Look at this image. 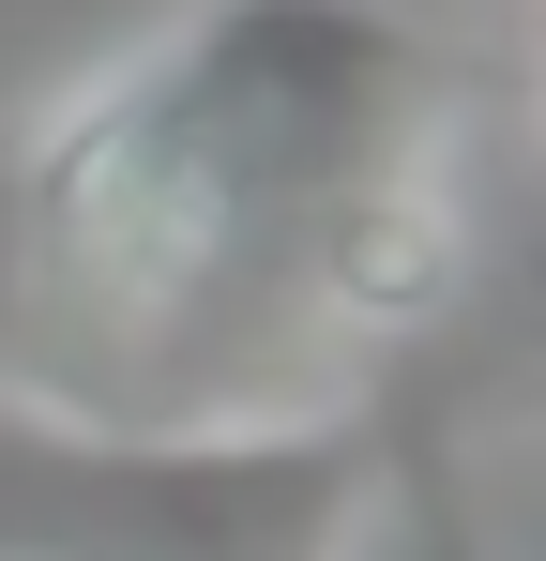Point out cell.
<instances>
[{"instance_id": "1", "label": "cell", "mask_w": 546, "mask_h": 561, "mask_svg": "<svg viewBox=\"0 0 546 561\" xmlns=\"http://www.w3.org/2000/svg\"><path fill=\"white\" fill-rule=\"evenodd\" d=\"M304 288L350 334L455 319V288H470V197L441 168H350V183L319 197V228H304Z\"/></svg>"}]
</instances>
